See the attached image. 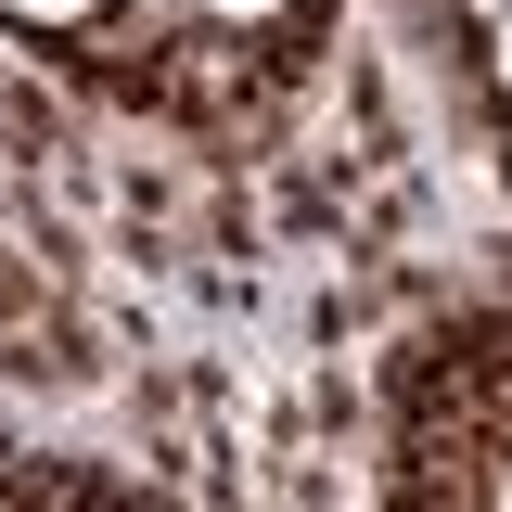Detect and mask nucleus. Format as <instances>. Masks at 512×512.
<instances>
[{"instance_id": "obj_3", "label": "nucleus", "mask_w": 512, "mask_h": 512, "mask_svg": "<svg viewBox=\"0 0 512 512\" xmlns=\"http://www.w3.org/2000/svg\"><path fill=\"white\" fill-rule=\"evenodd\" d=\"M487 26H500V90H512V0H500V13H487Z\"/></svg>"}, {"instance_id": "obj_5", "label": "nucleus", "mask_w": 512, "mask_h": 512, "mask_svg": "<svg viewBox=\"0 0 512 512\" xmlns=\"http://www.w3.org/2000/svg\"><path fill=\"white\" fill-rule=\"evenodd\" d=\"M474 13H500V0H474Z\"/></svg>"}, {"instance_id": "obj_6", "label": "nucleus", "mask_w": 512, "mask_h": 512, "mask_svg": "<svg viewBox=\"0 0 512 512\" xmlns=\"http://www.w3.org/2000/svg\"><path fill=\"white\" fill-rule=\"evenodd\" d=\"M500 500H512V474H500Z\"/></svg>"}, {"instance_id": "obj_4", "label": "nucleus", "mask_w": 512, "mask_h": 512, "mask_svg": "<svg viewBox=\"0 0 512 512\" xmlns=\"http://www.w3.org/2000/svg\"><path fill=\"white\" fill-rule=\"evenodd\" d=\"M141 13H192V0H141Z\"/></svg>"}, {"instance_id": "obj_1", "label": "nucleus", "mask_w": 512, "mask_h": 512, "mask_svg": "<svg viewBox=\"0 0 512 512\" xmlns=\"http://www.w3.org/2000/svg\"><path fill=\"white\" fill-rule=\"evenodd\" d=\"M0 13H13V26H77L90 0H0Z\"/></svg>"}, {"instance_id": "obj_2", "label": "nucleus", "mask_w": 512, "mask_h": 512, "mask_svg": "<svg viewBox=\"0 0 512 512\" xmlns=\"http://www.w3.org/2000/svg\"><path fill=\"white\" fill-rule=\"evenodd\" d=\"M205 13H231V26H269V13H282V0H205Z\"/></svg>"}]
</instances>
